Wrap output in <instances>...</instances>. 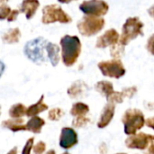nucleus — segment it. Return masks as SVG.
<instances>
[{
	"mask_svg": "<svg viewBox=\"0 0 154 154\" xmlns=\"http://www.w3.org/2000/svg\"><path fill=\"white\" fill-rule=\"evenodd\" d=\"M61 57L65 66H73L81 52V42L78 36L64 35L60 39Z\"/></svg>",
	"mask_w": 154,
	"mask_h": 154,
	"instance_id": "f257e3e1",
	"label": "nucleus"
},
{
	"mask_svg": "<svg viewBox=\"0 0 154 154\" xmlns=\"http://www.w3.org/2000/svg\"><path fill=\"white\" fill-rule=\"evenodd\" d=\"M143 23L138 17H129L123 25L122 34L119 37L118 43L125 47L139 35H143Z\"/></svg>",
	"mask_w": 154,
	"mask_h": 154,
	"instance_id": "f03ea898",
	"label": "nucleus"
},
{
	"mask_svg": "<svg viewBox=\"0 0 154 154\" xmlns=\"http://www.w3.org/2000/svg\"><path fill=\"white\" fill-rule=\"evenodd\" d=\"M122 122L125 125V133L127 135H133L143 127L145 119L141 110L131 108L125 112Z\"/></svg>",
	"mask_w": 154,
	"mask_h": 154,
	"instance_id": "7ed1b4c3",
	"label": "nucleus"
},
{
	"mask_svg": "<svg viewBox=\"0 0 154 154\" xmlns=\"http://www.w3.org/2000/svg\"><path fill=\"white\" fill-rule=\"evenodd\" d=\"M47 41L43 37H38L26 42L23 52L25 56L36 64H41L45 61L44 49Z\"/></svg>",
	"mask_w": 154,
	"mask_h": 154,
	"instance_id": "20e7f679",
	"label": "nucleus"
},
{
	"mask_svg": "<svg viewBox=\"0 0 154 154\" xmlns=\"http://www.w3.org/2000/svg\"><path fill=\"white\" fill-rule=\"evenodd\" d=\"M105 20L100 17L87 15L78 23V29L80 34L86 37L98 33L105 26Z\"/></svg>",
	"mask_w": 154,
	"mask_h": 154,
	"instance_id": "39448f33",
	"label": "nucleus"
},
{
	"mask_svg": "<svg viewBox=\"0 0 154 154\" xmlns=\"http://www.w3.org/2000/svg\"><path fill=\"white\" fill-rule=\"evenodd\" d=\"M42 21L44 24H49L56 22L61 23H71L72 19L62 10L60 6L57 5H49L42 8Z\"/></svg>",
	"mask_w": 154,
	"mask_h": 154,
	"instance_id": "423d86ee",
	"label": "nucleus"
},
{
	"mask_svg": "<svg viewBox=\"0 0 154 154\" xmlns=\"http://www.w3.org/2000/svg\"><path fill=\"white\" fill-rule=\"evenodd\" d=\"M98 69L104 76L114 79H120L126 72L124 64L120 60L101 61L98 63Z\"/></svg>",
	"mask_w": 154,
	"mask_h": 154,
	"instance_id": "0eeeda50",
	"label": "nucleus"
},
{
	"mask_svg": "<svg viewBox=\"0 0 154 154\" xmlns=\"http://www.w3.org/2000/svg\"><path fill=\"white\" fill-rule=\"evenodd\" d=\"M79 9L87 15H93L99 17L106 14L109 6L104 0H88L80 4Z\"/></svg>",
	"mask_w": 154,
	"mask_h": 154,
	"instance_id": "6e6552de",
	"label": "nucleus"
},
{
	"mask_svg": "<svg viewBox=\"0 0 154 154\" xmlns=\"http://www.w3.org/2000/svg\"><path fill=\"white\" fill-rule=\"evenodd\" d=\"M154 137L152 134H147L144 133H139L130 135L125 140V145L129 149L145 150L153 143Z\"/></svg>",
	"mask_w": 154,
	"mask_h": 154,
	"instance_id": "1a4fd4ad",
	"label": "nucleus"
},
{
	"mask_svg": "<svg viewBox=\"0 0 154 154\" xmlns=\"http://www.w3.org/2000/svg\"><path fill=\"white\" fill-rule=\"evenodd\" d=\"M78 143V134L73 128L64 127L61 130L59 144L61 148L69 150Z\"/></svg>",
	"mask_w": 154,
	"mask_h": 154,
	"instance_id": "9d476101",
	"label": "nucleus"
},
{
	"mask_svg": "<svg viewBox=\"0 0 154 154\" xmlns=\"http://www.w3.org/2000/svg\"><path fill=\"white\" fill-rule=\"evenodd\" d=\"M119 42V33L116 29H109L107 30L103 35L98 37L96 47L97 48H106L108 46H114L117 44Z\"/></svg>",
	"mask_w": 154,
	"mask_h": 154,
	"instance_id": "9b49d317",
	"label": "nucleus"
},
{
	"mask_svg": "<svg viewBox=\"0 0 154 154\" xmlns=\"http://www.w3.org/2000/svg\"><path fill=\"white\" fill-rule=\"evenodd\" d=\"M115 110H116V105L107 103L106 106L103 108L99 121L97 122V127L102 129L106 127L111 121L113 120V117L115 116Z\"/></svg>",
	"mask_w": 154,
	"mask_h": 154,
	"instance_id": "f8f14e48",
	"label": "nucleus"
},
{
	"mask_svg": "<svg viewBox=\"0 0 154 154\" xmlns=\"http://www.w3.org/2000/svg\"><path fill=\"white\" fill-rule=\"evenodd\" d=\"M88 89V87L84 81L77 80L68 88L67 93L71 98H79L82 97L86 94Z\"/></svg>",
	"mask_w": 154,
	"mask_h": 154,
	"instance_id": "ddd939ff",
	"label": "nucleus"
},
{
	"mask_svg": "<svg viewBox=\"0 0 154 154\" xmlns=\"http://www.w3.org/2000/svg\"><path fill=\"white\" fill-rule=\"evenodd\" d=\"M39 6L40 2L38 0H23L20 12L24 13L26 18L30 20L34 16Z\"/></svg>",
	"mask_w": 154,
	"mask_h": 154,
	"instance_id": "4468645a",
	"label": "nucleus"
},
{
	"mask_svg": "<svg viewBox=\"0 0 154 154\" xmlns=\"http://www.w3.org/2000/svg\"><path fill=\"white\" fill-rule=\"evenodd\" d=\"M45 50L51 63L53 67H56L60 61V47L52 42H47L45 45Z\"/></svg>",
	"mask_w": 154,
	"mask_h": 154,
	"instance_id": "2eb2a0df",
	"label": "nucleus"
},
{
	"mask_svg": "<svg viewBox=\"0 0 154 154\" xmlns=\"http://www.w3.org/2000/svg\"><path fill=\"white\" fill-rule=\"evenodd\" d=\"M2 126L9 129L10 131L16 133L20 131H26L25 125L22 118H12L2 122Z\"/></svg>",
	"mask_w": 154,
	"mask_h": 154,
	"instance_id": "dca6fc26",
	"label": "nucleus"
},
{
	"mask_svg": "<svg viewBox=\"0 0 154 154\" xmlns=\"http://www.w3.org/2000/svg\"><path fill=\"white\" fill-rule=\"evenodd\" d=\"M43 98L44 96L42 95L41 97V98L33 105L30 106L27 109H26V116L29 117H32V116H36L37 115L46 111L48 109V106L43 103Z\"/></svg>",
	"mask_w": 154,
	"mask_h": 154,
	"instance_id": "f3484780",
	"label": "nucleus"
},
{
	"mask_svg": "<svg viewBox=\"0 0 154 154\" xmlns=\"http://www.w3.org/2000/svg\"><path fill=\"white\" fill-rule=\"evenodd\" d=\"M45 125V121L39 116H32L25 125L26 130L30 131L33 134H40L43 125Z\"/></svg>",
	"mask_w": 154,
	"mask_h": 154,
	"instance_id": "a211bd4d",
	"label": "nucleus"
},
{
	"mask_svg": "<svg viewBox=\"0 0 154 154\" xmlns=\"http://www.w3.org/2000/svg\"><path fill=\"white\" fill-rule=\"evenodd\" d=\"M95 88L97 92H99L102 96L106 97V98L113 94L114 90V86L111 82L104 80V81H99L96 84Z\"/></svg>",
	"mask_w": 154,
	"mask_h": 154,
	"instance_id": "6ab92c4d",
	"label": "nucleus"
},
{
	"mask_svg": "<svg viewBox=\"0 0 154 154\" xmlns=\"http://www.w3.org/2000/svg\"><path fill=\"white\" fill-rule=\"evenodd\" d=\"M21 38V32L18 28H14L9 30L8 32H6L3 37L2 40L5 43L7 44H14V43H17L20 41Z\"/></svg>",
	"mask_w": 154,
	"mask_h": 154,
	"instance_id": "aec40b11",
	"label": "nucleus"
},
{
	"mask_svg": "<svg viewBox=\"0 0 154 154\" xmlns=\"http://www.w3.org/2000/svg\"><path fill=\"white\" fill-rule=\"evenodd\" d=\"M89 112V106L82 102H78L73 104L71 109H70V114L74 117H79V116H86V115Z\"/></svg>",
	"mask_w": 154,
	"mask_h": 154,
	"instance_id": "412c9836",
	"label": "nucleus"
},
{
	"mask_svg": "<svg viewBox=\"0 0 154 154\" xmlns=\"http://www.w3.org/2000/svg\"><path fill=\"white\" fill-rule=\"evenodd\" d=\"M26 109L27 108L23 104L17 103L11 106L8 114L12 118H21L26 115Z\"/></svg>",
	"mask_w": 154,
	"mask_h": 154,
	"instance_id": "4be33fe9",
	"label": "nucleus"
},
{
	"mask_svg": "<svg viewBox=\"0 0 154 154\" xmlns=\"http://www.w3.org/2000/svg\"><path fill=\"white\" fill-rule=\"evenodd\" d=\"M107 101L108 103H111V104H121L124 102V99H125V96H124V93L123 91H120V92H116L114 91L112 95H110L107 98Z\"/></svg>",
	"mask_w": 154,
	"mask_h": 154,
	"instance_id": "5701e85b",
	"label": "nucleus"
},
{
	"mask_svg": "<svg viewBox=\"0 0 154 154\" xmlns=\"http://www.w3.org/2000/svg\"><path fill=\"white\" fill-rule=\"evenodd\" d=\"M64 116V111L60 108H52L49 111L48 118L51 121H59Z\"/></svg>",
	"mask_w": 154,
	"mask_h": 154,
	"instance_id": "b1692460",
	"label": "nucleus"
},
{
	"mask_svg": "<svg viewBox=\"0 0 154 154\" xmlns=\"http://www.w3.org/2000/svg\"><path fill=\"white\" fill-rule=\"evenodd\" d=\"M8 0H0V20L6 19L11 12L10 7L7 5Z\"/></svg>",
	"mask_w": 154,
	"mask_h": 154,
	"instance_id": "393cba45",
	"label": "nucleus"
},
{
	"mask_svg": "<svg viewBox=\"0 0 154 154\" xmlns=\"http://www.w3.org/2000/svg\"><path fill=\"white\" fill-rule=\"evenodd\" d=\"M90 122V119L87 116H79L74 118L72 121V125L76 128H80L82 126L87 125Z\"/></svg>",
	"mask_w": 154,
	"mask_h": 154,
	"instance_id": "a878e982",
	"label": "nucleus"
},
{
	"mask_svg": "<svg viewBox=\"0 0 154 154\" xmlns=\"http://www.w3.org/2000/svg\"><path fill=\"white\" fill-rule=\"evenodd\" d=\"M32 150L34 154H43L46 151V144L43 142H39L32 147Z\"/></svg>",
	"mask_w": 154,
	"mask_h": 154,
	"instance_id": "bb28decb",
	"label": "nucleus"
},
{
	"mask_svg": "<svg viewBox=\"0 0 154 154\" xmlns=\"http://www.w3.org/2000/svg\"><path fill=\"white\" fill-rule=\"evenodd\" d=\"M33 143H34V138H33V137L29 138L28 141L26 142L25 145H24L23 148L22 154H31L32 149V147H33Z\"/></svg>",
	"mask_w": 154,
	"mask_h": 154,
	"instance_id": "cd10ccee",
	"label": "nucleus"
},
{
	"mask_svg": "<svg viewBox=\"0 0 154 154\" xmlns=\"http://www.w3.org/2000/svg\"><path fill=\"white\" fill-rule=\"evenodd\" d=\"M123 93H124V96H125V98H131L133 97L136 92H137V88L136 87H130V88H124L123 90Z\"/></svg>",
	"mask_w": 154,
	"mask_h": 154,
	"instance_id": "c85d7f7f",
	"label": "nucleus"
},
{
	"mask_svg": "<svg viewBox=\"0 0 154 154\" xmlns=\"http://www.w3.org/2000/svg\"><path fill=\"white\" fill-rule=\"evenodd\" d=\"M19 13H20V11L17 10V9L11 10L10 14H8V16H7V18H6L7 21H8V22H13V21H14V20L16 19V17L18 16Z\"/></svg>",
	"mask_w": 154,
	"mask_h": 154,
	"instance_id": "c756f323",
	"label": "nucleus"
},
{
	"mask_svg": "<svg viewBox=\"0 0 154 154\" xmlns=\"http://www.w3.org/2000/svg\"><path fill=\"white\" fill-rule=\"evenodd\" d=\"M144 124H146L149 127L153 128V118H152V117L148 118V119H147V121H145V123H144Z\"/></svg>",
	"mask_w": 154,
	"mask_h": 154,
	"instance_id": "7c9ffc66",
	"label": "nucleus"
},
{
	"mask_svg": "<svg viewBox=\"0 0 154 154\" xmlns=\"http://www.w3.org/2000/svg\"><path fill=\"white\" fill-rule=\"evenodd\" d=\"M5 63H4L2 60H0V78H1V76L3 75V73H4V71H5Z\"/></svg>",
	"mask_w": 154,
	"mask_h": 154,
	"instance_id": "2f4dec72",
	"label": "nucleus"
},
{
	"mask_svg": "<svg viewBox=\"0 0 154 154\" xmlns=\"http://www.w3.org/2000/svg\"><path fill=\"white\" fill-rule=\"evenodd\" d=\"M17 152H18V149H17V147H14L12 150H10L7 154H17Z\"/></svg>",
	"mask_w": 154,
	"mask_h": 154,
	"instance_id": "473e14b6",
	"label": "nucleus"
},
{
	"mask_svg": "<svg viewBox=\"0 0 154 154\" xmlns=\"http://www.w3.org/2000/svg\"><path fill=\"white\" fill-rule=\"evenodd\" d=\"M60 3H61V4H69V3H70V2H72V1H75V0H58Z\"/></svg>",
	"mask_w": 154,
	"mask_h": 154,
	"instance_id": "72a5a7b5",
	"label": "nucleus"
},
{
	"mask_svg": "<svg viewBox=\"0 0 154 154\" xmlns=\"http://www.w3.org/2000/svg\"><path fill=\"white\" fill-rule=\"evenodd\" d=\"M46 154H55V151L54 150H50V151H48Z\"/></svg>",
	"mask_w": 154,
	"mask_h": 154,
	"instance_id": "f704fd0d",
	"label": "nucleus"
},
{
	"mask_svg": "<svg viewBox=\"0 0 154 154\" xmlns=\"http://www.w3.org/2000/svg\"><path fill=\"white\" fill-rule=\"evenodd\" d=\"M62 154H70V153H69V152H64V153H62Z\"/></svg>",
	"mask_w": 154,
	"mask_h": 154,
	"instance_id": "c9c22d12",
	"label": "nucleus"
},
{
	"mask_svg": "<svg viewBox=\"0 0 154 154\" xmlns=\"http://www.w3.org/2000/svg\"><path fill=\"white\" fill-rule=\"evenodd\" d=\"M116 154H126V153H124V152H121V153H116Z\"/></svg>",
	"mask_w": 154,
	"mask_h": 154,
	"instance_id": "e433bc0d",
	"label": "nucleus"
},
{
	"mask_svg": "<svg viewBox=\"0 0 154 154\" xmlns=\"http://www.w3.org/2000/svg\"><path fill=\"white\" fill-rule=\"evenodd\" d=\"M0 115H1V106H0Z\"/></svg>",
	"mask_w": 154,
	"mask_h": 154,
	"instance_id": "4c0bfd02",
	"label": "nucleus"
},
{
	"mask_svg": "<svg viewBox=\"0 0 154 154\" xmlns=\"http://www.w3.org/2000/svg\"><path fill=\"white\" fill-rule=\"evenodd\" d=\"M143 154H150V153H143Z\"/></svg>",
	"mask_w": 154,
	"mask_h": 154,
	"instance_id": "58836bf2",
	"label": "nucleus"
}]
</instances>
